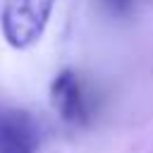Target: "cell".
Masks as SVG:
<instances>
[{
    "instance_id": "1",
    "label": "cell",
    "mask_w": 153,
    "mask_h": 153,
    "mask_svg": "<svg viewBox=\"0 0 153 153\" xmlns=\"http://www.w3.org/2000/svg\"><path fill=\"white\" fill-rule=\"evenodd\" d=\"M55 2L57 0H5L0 12L5 41L17 50L36 45L50 22Z\"/></svg>"
},
{
    "instance_id": "2",
    "label": "cell",
    "mask_w": 153,
    "mask_h": 153,
    "mask_svg": "<svg viewBox=\"0 0 153 153\" xmlns=\"http://www.w3.org/2000/svg\"><path fill=\"white\" fill-rule=\"evenodd\" d=\"M50 100L65 122L81 124L88 120V98H86L84 84L79 81L76 72L62 69L60 74H55L50 84Z\"/></svg>"
},
{
    "instance_id": "3",
    "label": "cell",
    "mask_w": 153,
    "mask_h": 153,
    "mask_svg": "<svg viewBox=\"0 0 153 153\" xmlns=\"http://www.w3.org/2000/svg\"><path fill=\"white\" fill-rule=\"evenodd\" d=\"M41 131L24 110H0V153H36Z\"/></svg>"
}]
</instances>
